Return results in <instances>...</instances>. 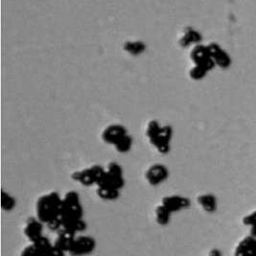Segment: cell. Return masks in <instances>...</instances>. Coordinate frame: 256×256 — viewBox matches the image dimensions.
<instances>
[{
  "mask_svg": "<svg viewBox=\"0 0 256 256\" xmlns=\"http://www.w3.org/2000/svg\"><path fill=\"white\" fill-rule=\"evenodd\" d=\"M36 207L38 219L42 223L48 224L61 216L62 198L57 193L52 192L39 198Z\"/></svg>",
  "mask_w": 256,
  "mask_h": 256,
  "instance_id": "obj_1",
  "label": "cell"
},
{
  "mask_svg": "<svg viewBox=\"0 0 256 256\" xmlns=\"http://www.w3.org/2000/svg\"><path fill=\"white\" fill-rule=\"evenodd\" d=\"M147 136L160 153L166 154L169 152L172 138V128L170 126L161 127L157 121H151L147 127Z\"/></svg>",
  "mask_w": 256,
  "mask_h": 256,
  "instance_id": "obj_2",
  "label": "cell"
},
{
  "mask_svg": "<svg viewBox=\"0 0 256 256\" xmlns=\"http://www.w3.org/2000/svg\"><path fill=\"white\" fill-rule=\"evenodd\" d=\"M83 210L80 203L79 195L71 191L65 195L62 199V208H61V220L63 222L73 221L82 219Z\"/></svg>",
  "mask_w": 256,
  "mask_h": 256,
  "instance_id": "obj_3",
  "label": "cell"
},
{
  "mask_svg": "<svg viewBox=\"0 0 256 256\" xmlns=\"http://www.w3.org/2000/svg\"><path fill=\"white\" fill-rule=\"evenodd\" d=\"M97 186L109 187L120 191V189L124 186L123 171L121 166L117 163H110Z\"/></svg>",
  "mask_w": 256,
  "mask_h": 256,
  "instance_id": "obj_4",
  "label": "cell"
},
{
  "mask_svg": "<svg viewBox=\"0 0 256 256\" xmlns=\"http://www.w3.org/2000/svg\"><path fill=\"white\" fill-rule=\"evenodd\" d=\"M104 173L105 170L101 166L94 165L89 168L73 173L72 178L84 186H91L94 184L98 185Z\"/></svg>",
  "mask_w": 256,
  "mask_h": 256,
  "instance_id": "obj_5",
  "label": "cell"
},
{
  "mask_svg": "<svg viewBox=\"0 0 256 256\" xmlns=\"http://www.w3.org/2000/svg\"><path fill=\"white\" fill-rule=\"evenodd\" d=\"M96 246L95 240L90 236H79L75 237L69 253L73 256H83L90 254L94 251Z\"/></svg>",
  "mask_w": 256,
  "mask_h": 256,
  "instance_id": "obj_6",
  "label": "cell"
},
{
  "mask_svg": "<svg viewBox=\"0 0 256 256\" xmlns=\"http://www.w3.org/2000/svg\"><path fill=\"white\" fill-rule=\"evenodd\" d=\"M191 58L195 62L196 66H199L205 69L207 72L213 69L214 66L216 65L214 60L211 57L208 47L206 46H202V45L196 46L191 52Z\"/></svg>",
  "mask_w": 256,
  "mask_h": 256,
  "instance_id": "obj_7",
  "label": "cell"
},
{
  "mask_svg": "<svg viewBox=\"0 0 256 256\" xmlns=\"http://www.w3.org/2000/svg\"><path fill=\"white\" fill-rule=\"evenodd\" d=\"M168 170L162 164H155L151 166L146 172V179L152 186L161 184L168 178Z\"/></svg>",
  "mask_w": 256,
  "mask_h": 256,
  "instance_id": "obj_8",
  "label": "cell"
},
{
  "mask_svg": "<svg viewBox=\"0 0 256 256\" xmlns=\"http://www.w3.org/2000/svg\"><path fill=\"white\" fill-rule=\"evenodd\" d=\"M162 205L167 208L171 213L180 211L182 209H186L190 205V201L186 197H182L179 195H172L164 197L162 200Z\"/></svg>",
  "mask_w": 256,
  "mask_h": 256,
  "instance_id": "obj_9",
  "label": "cell"
},
{
  "mask_svg": "<svg viewBox=\"0 0 256 256\" xmlns=\"http://www.w3.org/2000/svg\"><path fill=\"white\" fill-rule=\"evenodd\" d=\"M126 135L128 134L125 127L122 125H111L104 130L102 137L105 142L116 145Z\"/></svg>",
  "mask_w": 256,
  "mask_h": 256,
  "instance_id": "obj_10",
  "label": "cell"
},
{
  "mask_svg": "<svg viewBox=\"0 0 256 256\" xmlns=\"http://www.w3.org/2000/svg\"><path fill=\"white\" fill-rule=\"evenodd\" d=\"M215 64L221 68H228L231 64V59L228 54L221 49V47L215 43H211L207 46Z\"/></svg>",
  "mask_w": 256,
  "mask_h": 256,
  "instance_id": "obj_11",
  "label": "cell"
},
{
  "mask_svg": "<svg viewBox=\"0 0 256 256\" xmlns=\"http://www.w3.org/2000/svg\"><path fill=\"white\" fill-rule=\"evenodd\" d=\"M235 256H256V237L244 238L236 247Z\"/></svg>",
  "mask_w": 256,
  "mask_h": 256,
  "instance_id": "obj_12",
  "label": "cell"
},
{
  "mask_svg": "<svg viewBox=\"0 0 256 256\" xmlns=\"http://www.w3.org/2000/svg\"><path fill=\"white\" fill-rule=\"evenodd\" d=\"M24 234L33 243L42 237V222L37 218H29L24 228Z\"/></svg>",
  "mask_w": 256,
  "mask_h": 256,
  "instance_id": "obj_13",
  "label": "cell"
},
{
  "mask_svg": "<svg viewBox=\"0 0 256 256\" xmlns=\"http://www.w3.org/2000/svg\"><path fill=\"white\" fill-rule=\"evenodd\" d=\"M76 234H73L65 229H61L58 231V235H57V238L54 242V246L57 248V249H60L64 252H69L70 250V247L75 239V236Z\"/></svg>",
  "mask_w": 256,
  "mask_h": 256,
  "instance_id": "obj_14",
  "label": "cell"
},
{
  "mask_svg": "<svg viewBox=\"0 0 256 256\" xmlns=\"http://www.w3.org/2000/svg\"><path fill=\"white\" fill-rule=\"evenodd\" d=\"M198 202L202 206V208L209 213L214 212L217 208V200H216L215 196L212 194L201 195L198 198Z\"/></svg>",
  "mask_w": 256,
  "mask_h": 256,
  "instance_id": "obj_15",
  "label": "cell"
},
{
  "mask_svg": "<svg viewBox=\"0 0 256 256\" xmlns=\"http://www.w3.org/2000/svg\"><path fill=\"white\" fill-rule=\"evenodd\" d=\"M119 190L113 188L97 186V194L103 200H116L119 197Z\"/></svg>",
  "mask_w": 256,
  "mask_h": 256,
  "instance_id": "obj_16",
  "label": "cell"
},
{
  "mask_svg": "<svg viewBox=\"0 0 256 256\" xmlns=\"http://www.w3.org/2000/svg\"><path fill=\"white\" fill-rule=\"evenodd\" d=\"M155 214H156V221L158 224L160 225L169 224L172 213L167 208H165L162 204L157 207Z\"/></svg>",
  "mask_w": 256,
  "mask_h": 256,
  "instance_id": "obj_17",
  "label": "cell"
},
{
  "mask_svg": "<svg viewBox=\"0 0 256 256\" xmlns=\"http://www.w3.org/2000/svg\"><path fill=\"white\" fill-rule=\"evenodd\" d=\"M201 40V35L193 30V29H188V32L183 36V38L181 39L180 41V44L181 46L183 47H186L188 45H190L191 43H195V42H199Z\"/></svg>",
  "mask_w": 256,
  "mask_h": 256,
  "instance_id": "obj_18",
  "label": "cell"
},
{
  "mask_svg": "<svg viewBox=\"0 0 256 256\" xmlns=\"http://www.w3.org/2000/svg\"><path fill=\"white\" fill-rule=\"evenodd\" d=\"M125 50L133 55H138L145 50V45L141 42H127L124 46Z\"/></svg>",
  "mask_w": 256,
  "mask_h": 256,
  "instance_id": "obj_19",
  "label": "cell"
},
{
  "mask_svg": "<svg viewBox=\"0 0 256 256\" xmlns=\"http://www.w3.org/2000/svg\"><path fill=\"white\" fill-rule=\"evenodd\" d=\"M115 147H116L118 152H121V153L128 152L131 149V147H132V138L129 135H126L123 139H121L115 145Z\"/></svg>",
  "mask_w": 256,
  "mask_h": 256,
  "instance_id": "obj_20",
  "label": "cell"
},
{
  "mask_svg": "<svg viewBox=\"0 0 256 256\" xmlns=\"http://www.w3.org/2000/svg\"><path fill=\"white\" fill-rule=\"evenodd\" d=\"M1 206L4 210H12L15 206V199L6 192H2L1 194Z\"/></svg>",
  "mask_w": 256,
  "mask_h": 256,
  "instance_id": "obj_21",
  "label": "cell"
},
{
  "mask_svg": "<svg viewBox=\"0 0 256 256\" xmlns=\"http://www.w3.org/2000/svg\"><path fill=\"white\" fill-rule=\"evenodd\" d=\"M243 222L245 225L251 227V235L256 237V211L247 215L243 219Z\"/></svg>",
  "mask_w": 256,
  "mask_h": 256,
  "instance_id": "obj_22",
  "label": "cell"
},
{
  "mask_svg": "<svg viewBox=\"0 0 256 256\" xmlns=\"http://www.w3.org/2000/svg\"><path fill=\"white\" fill-rule=\"evenodd\" d=\"M206 73H207V71H206L205 69H203V68H201V67H199V66H195V67L191 70L190 76H191V78H193V79H195V80H200V79H202V78L205 77Z\"/></svg>",
  "mask_w": 256,
  "mask_h": 256,
  "instance_id": "obj_23",
  "label": "cell"
},
{
  "mask_svg": "<svg viewBox=\"0 0 256 256\" xmlns=\"http://www.w3.org/2000/svg\"><path fill=\"white\" fill-rule=\"evenodd\" d=\"M20 256H37V250L35 248V246L33 244H31L30 246L26 247Z\"/></svg>",
  "mask_w": 256,
  "mask_h": 256,
  "instance_id": "obj_24",
  "label": "cell"
},
{
  "mask_svg": "<svg viewBox=\"0 0 256 256\" xmlns=\"http://www.w3.org/2000/svg\"><path fill=\"white\" fill-rule=\"evenodd\" d=\"M64 251L60 250V249H57L55 246L53 247V250L51 251V254L50 256H64Z\"/></svg>",
  "mask_w": 256,
  "mask_h": 256,
  "instance_id": "obj_25",
  "label": "cell"
},
{
  "mask_svg": "<svg viewBox=\"0 0 256 256\" xmlns=\"http://www.w3.org/2000/svg\"><path fill=\"white\" fill-rule=\"evenodd\" d=\"M209 256H221V252L219 250H217V249H214V250H212L210 252Z\"/></svg>",
  "mask_w": 256,
  "mask_h": 256,
  "instance_id": "obj_26",
  "label": "cell"
}]
</instances>
